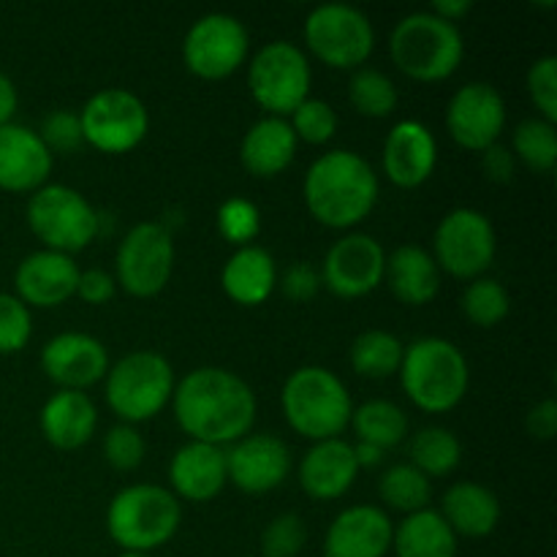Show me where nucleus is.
I'll use <instances>...</instances> for the list:
<instances>
[{"label": "nucleus", "mask_w": 557, "mask_h": 557, "mask_svg": "<svg viewBox=\"0 0 557 557\" xmlns=\"http://www.w3.org/2000/svg\"><path fill=\"white\" fill-rule=\"evenodd\" d=\"M169 482H172L174 498L180 495L190 504L212 500L228 482L226 449L188 441L174 451L172 462H169Z\"/></svg>", "instance_id": "obj_23"}, {"label": "nucleus", "mask_w": 557, "mask_h": 557, "mask_svg": "<svg viewBox=\"0 0 557 557\" xmlns=\"http://www.w3.org/2000/svg\"><path fill=\"white\" fill-rule=\"evenodd\" d=\"M38 424L54 449L74 451L96 435L98 411L85 392L60 389L44 403Z\"/></svg>", "instance_id": "obj_25"}, {"label": "nucleus", "mask_w": 557, "mask_h": 557, "mask_svg": "<svg viewBox=\"0 0 557 557\" xmlns=\"http://www.w3.org/2000/svg\"><path fill=\"white\" fill-rule=\"evenodd\" d=\"M395 525L379 506H351L332 520L324 557H386Z\"/></svg>", "instance_id": "obj_22"}, {"label": "nucleus", "mask_w": 557, "mask_h": 557, "mask_svg": "<svg viewBox=\"0 0 557 557\" xmlns=\"http://www.w3.org/2000/svg\"><path fill=\"white\" fill-rule=\"evenodd\" d=\"M228 482L248 495L281 487L292 473V451L275 435H245L226 449Z\"/></svg>", "instance_id": "obj_17"}, {"label": "nucleus", "mask_w": 557, "mask_h": 557, "mask_svg": "<svg viewBox=\"0 0 557 557\" xmlns=\"http://www.w3.org/2000/svg\"><path fill=\"white\" fill-rule=\"evenodd\" d=\"M379 495L389 509L403 511V515H413V511L430 509V479L422 471L411 466V462H397V466L386 468L384 476L379 479Z\"/></svg>", "instance_id": "obj_34"}, {"label": "nucleus", "mask_w": 557, "mask_h": 557, "mask_svg": "<svg viewBox=\"0 0 557 557\" xmlns=\"http://www.w3.org/2000/svg\"><path fill=\"white\" fill-rule=\"evenodd\" d=\"M107 403L123 424L156 419L172 403L174 370L156 351H134L107 370Z\"/></svg>", "instance_id": "obj_7"}, {"label": "nucleus", "mask_w": 557, "mask_h": 557, "mask_svg": "<svg viewBox=\"0 0 557 557\" xmlns=\"http://www.w3.org/2000/svg\"><path fill=\"white\" fill-rule=\"evenodd\" d=\"M411 466L424 476H449L462 460V446L457 435L446 428H424L408 444Z\"/></svg>", "instance_id": "obj_33"}, {"label": "nucleus", "mask_w": 557, "mask_h": 557, "mask_svg": "<svg viewBox=\"0 0 557 557\" xmlns=\"http://www.w3.org/2000/svg\"><path fill=\"white\" fill-rule=\"evenodd\" d=\"M305 205L326 228H354L379 201V174L354 150H330L305 174Z\"/></svg>", "instance_id": "obj_2"}, {"label": "nucleus", "mask_w": 557, "mask_h": 557, "mask_svg": "<svg viewBox=\"0 0 557 557\" xmlns=\"http://www.w3.org/2000/svg\"><path fill=\"white\" fill-rule=\"evenodd\" d=\"M348 98L351 107L364 117H389L397 109V87L386 74L375 69H357L348 85Z\"/></svg>", "instance_id": "obj_36"}, {"label": "nucleus", "mask_w": 557, "mask_h": 557, "mask_svg": "<svg viewBox=\"0 0 557 557\" xmlns=\"http://www.w3.org/2000/svg\"><path fill=\"white\" fill-rule=\"evenodd\" d=\"M438 163L433 131L419 120H400L384 139V174L397 188H419Z\"/></svg>", "instance_id": "obj_21"}, {"label": "nucleus", "mask_w": 557, "mask_h": 557, "mask_svg": "<svg viewBox=\"0 0 557 557\" xmlns=\"http://www.w3.org/2000/svg\"><path fill=\"white\" fill-rule=\"evenodd\" d=\"M117 292V281L114 275L103 270H85L79 272V283H76V297L87 305H107Z\"/></svg>", "instance_id": "obj_46"}, {"label": "nucleus", "mask_w": 557, "mask_h": 557, "mask_svg": "<svg viewBox=\"0 0 557 557\" xmlns=\"http://www.w3.org/2000/svg\"><path fill=\"white\" fill-rule=\"evenodd\" d=\"M408 400L424 413H446L460 406L471 384L468 359L446 337H419L403 351L397 370Z\"/></svg>", "instance_id": "obj_3"}, {"label": "nucleus", "mask_w": 557, "mask_h": 557, "mask_svg": "<svg viewBox=\"0 0 557 557\" xmlns=\"http://www.w3.org/2000/svg\"><path fill=\"white\" fill-rule=\"evenodd\" d=\"M85 145L107 156H123L136 150L150 131V114L136 92L123 87H107L87 98L79 112Z\"/></svg>", "instance_id": "obj_12"}, {"label": "nucleus", "mask_w": 557, "mask_h": 557, "mask_svg": "<svg viewBox=\"0 0 557 557\" xmlns=\"http://www.w3.org/2000/svg\"><path fill=\"white\" fill-rule=\"evenodd\" d=\"M16 103H20V96H16L14 82L0 71V125L11 123V117L16 112Z\"/></svg>", "instance_id": "obj_49"}, {"label": "nucleus", "mask_w": 557, "mask_h": 557, "mask_svg": "<svg viewBox=\"0 0 557 557\" xmlns=\"http://www.w3.org/2000/svg\"><path fill=\"white\" fill-rule=\"evenodd\" d=\"M498 239L493 221L471 207H457L441 218L433 237V259L438 270L460 281H476L493 267Z\"/></svg>", "instance_id": "obj_11"}, {"label": "nucleus", "mask_w": 557, "mask_h": 557, "mask_svg": "<svg viewBox=\"0 0 557 557\" xmlns=\"http://www.w3.org/2000/svg\"><path fill=\"white\" fill-rule=\"evenodd\" d=\"M33 335V315L22 299L0 292V354H16Z\"/></svg>", "instance_id": "obj_41"}, {"label": "nucleus", "mask_w": 557, "mask_h": 557, "mask_svg": "<svg viewBox=\"0 0 557 557\" xmlns=\"http://www.w3.org/2000/svg\"><path fill=\"white\" fill-rule=\"evenodd\" d=\"M482 169L490 183H511V177H515V156H511L509 147L493 145L482 152Z\"/></svg>", "instance_id": "obj_48"}, {"label": "nucleus", "mask_w": 557, "mask_h": 557, "mask_svg": "<svg viewBox=\"0 0 557 557\" xmlns=\"http://www.w3.org/2000/svg\"><path fill=\"white\" fill-rule=\"evenodd\" d=\"M250 38L243 22L223 11L199 16L183 41L185 69L199 79H226L248 60Z\"/></svg>", "instance_id": "obj_14"}, {"label": "nucleus", "mask_w": 557, "mask_h": 557, "mask_svg": "<svg viewBox=\"0 0 557 557\" xmlns=\"http://www.w3.org/2000/svg\"><path fill=\"white\" fill-rule=\"evenodd\" d=\"M525 428H528V433H531L536 441H553L555 438V433H557V403L553 400V397L536 403V406L528 411Z\"/></svg>", "instance_id": "obj_47"}, {"label": "nucleus", "mask_w": 557, "mask_h": 557, "mask_svg": "<svg viewBox=\"0 0 557 557\" xmlns=\"http://www.w3.org/2000/svg\"><path fill=\"white\" fill-rule=\"evenodd\" d=\"M259 207L250 199H245V196H232V199H226L218 207V232H221V237L228 245H237V248L253 245V239L259 237Z\"/></svg>", "instance_id": "obj_38"}, {"label": "nucleus", "mask_w": 557, "mask_h": 557, "mask_svg": "<svg viewBox=\"0 0 557 557\" xmlns=\"http://www.w3.org/2000/svg\"><path fill=\"white\" fill-rule=\"evenodd\" d=\"M438 515L455 531V536L484 539L498 528L500 500L484 484L457 482L444 493Z\"/></svg>", "instance_id": "obj_28"}, {"label": "nucleus", "mask_w": 557, "mask_h": 557, "mask_svg": "<svg viewBox=\"0 0 557 557\" xmlns=\"http://www.w3.org/2000/svg\"><path fill=\"white\" fill-rule=\"evenodd\" d=\"M308 49L330 69H362L373 54L375 30L368 14L348 3H321L305 20Z\"/></svg>", "instance_id": "obj_10"}, {"label": "nucleus", "mask_w": 557, "mask_h": 557, "mask_svg": "<svg viewBox=\"0 0 557 557\" xmlns=\"http://www.w3.org/2000/svg\"><path fill=\"white\" fill-rule=\"evenodd\" d=\"M288 117L297 141L302 139L308 145H326L337 131V112L321 98H305Z\"/></svg>", "instance_id": "obj_39"}, {"label": "nucleus", "mask_w": 557, "mask_h": 557, "mask_svg": "<svg viewBox=\"0 0 557 557\" xmlns=\"http://www.w3.org/2000/svg\"><path fill=\"white\" fill-rule=\"evenodd\" d=\"M528 96L539 109L542 120L557 123V58L544 54L528 69Z\"/></svg>", "instance_id": "obj_43"}, {"label": "nucleus", "mask_w": 557, "mask_h": 557, "mask_svg": "<svg viewBox=\"0 0 557 557\" xmlns=\"http://www.w3.org/2000/svg\"><path fill=\"white\" fill-rule=\"evenodd\" d=\"M446 128L457 145L471 152L498 145L506 128L504 96L487 82L462 85L446 107Z\"/></svg>", "instance_id": "obj_16"}, {"label": "nucleus", "mask_w": 557, "mask_h": 557, "mask_svg": "<svg viewBox=\"0 0 557 557\" xmlns=\"http://www.w3.org/2000/svg\"><path fill=\"white\" fill-rule=\"evenodd\" d=\"M351 446H354V457H357L359 468H375L381 466V460H384V449H379V446L362 444V441H357V444Z\"/></svg>", "instance_id": "obj_51"}, {"label": "nucleus", "mask_w": 557, "mask_h": 557, "mask_svg": "<svg viewBox=\"0 0 557 557\" xmlns=\"http://www.w3.org/2000/svg\"><path fill=\"white\" fill-rule=\"evenodd\" d=\"M395 557H457V536L435 509L406 515L392 533Z\"/></svg>", "instance_id": "obj_30"}, {"label": "nucleus", "mask_w": 557, "mask_h": 557, "mask_svg": "<svg viewBox=\"0 0 557 557\" xmlns=\"http://www.w3.org/2000/svg\"><path fill=\"white\" fill-rule=\"evenodd\" d=\"M528 169L539 174L553 172L557 163V131L555 123L542 117L522 120L515 128V152Z\"/></svg>", "instance_id": "obj_35"}, {"label": "nucleus", "mask_w": 557, "mask_h": 557, "mask_svg": "<svg viewBox=\"0 0 557 557\" xmlns=\"http://www.w3.org/2000/svg\"><path fill=\"white\" fill-rule=\"evenodd\" d=\"M174 243L161 223H136L117 245L114 256V281L131 297H156L172 281Z\"/></svg>", "instance_id": "obj_13"}, {"label": "nucleus", "mask_w": 557, "mask_h": 557, "mask_svg": "<svg viewBox=\"0 0 557 557\" xmlns=\"http://www.w3.org/2000/svg\"><path fill=\"white\" fill-rule=\"evenodd\" d=\"M221 286L226 297L243 308L264 305L277 286L275 259L270 250L259 248V245L237 248L223 264Z\"/></svg>", "instance_id": "obj_27"}, {"label": "nucleus", "mask_w": 557, "mask_h": 557, "mask_svg": "<svg viewBox=\"0 0 557 557\" xmlns=\"http://www.w3.org/2000/svg\"><path fill=\"white\" fill-rule=\"evenodd\" d=\"M509 292L504 288V283L493 281V277H476L462 292V313L471 324L484 326V330L498 326L509 315Z\"/></svg>", "instance_id": "obj_37"}, {"label": "nucleus", "mask_w": 557, "mask_h": 557, "mask_svg": "<svg viewBox=\"0 0 557 557\" xmlns=\"http://www.w3.org/2000/svg\"><path fill=\"white\" fill-rule=\"evenodd\" d=\"M117 557H150V555H145V553H120Z\"/></svg>", "instance_id": "obj_52"}, {"label": "nucleus", "mask_w": 557, "mask_h": 557, "mask_svg": "<svg viewBox=\"0 0 557 557\" xmlns=\"http://www.w3.org/2000/svg\"><path fill=\"white\" fill-rule=\"evenodd\" d=\"M41 141L47 145V150L58 152V156H69L76 152L85 145V136H82L79 114L71 112V109H54L44 117L41 131H38Z\"/></svg>", "instance_id": "obj_44"}, {"label": "nucleus", "mask_w": 557, "mask_h": 557, "mask_svg": "<svg viewBox=\"0 0 557 557\" xmlns=\"http://www.w3.org/2000/svg\"><path fill=\"white\" fill-rule=\"evenodd\" d=\"M310 63L292 41L264 44L248 65V87L253 101L270 117H286L310 98Z\"/></svg>", "instance_id": "obj_9"}, {"label": "nucleus", "mask_w": 557, "mask_h": 557, "mask_svg": "<svg viewBox=\"0 0 557 557\" xmlns=\"http://www.w3.org/2000/svg\"><path fill=\"white\" fill-rule=\"evenodd\" d=\"M52 161L38 131L20 123L0 125V190L36 194L47 185Z\"/></svg>", "instance_id": "obj_19"}, {"label": "nucleus", "mask_w": 557, "mask_h": 557, "mask_svg": "<svg viewBox=\"0 0 557 557\" xmlns=\"http://www.w3.org/2000/svg\"><path fill=\"white\" fill-rule=\"evenodd\" d=\"M406 346L386 330H368L351 343V368L362 379H389L400 370Z\"/></svg>", "instance_id": "obj_32"}, {"label": "nucleus", "mask_w": 557, "mask_h": 557, "mask_svg": "<svg viewBox=\"0 0 557 557\" xmlns=\"http://www.w3.org/2000/svg\"><path fill=\"white\" fill-rule=\"evenodd\" d=\"M386 253L384 245L370 234H346L337 239L321 264V283L335 297L359 299L384 283Z\"/></svg>", "instance_id": "obj_15"}, {"label": "nucleus", "mask_w": 557, "mask_h": 557, "mask_svg": "<svg viewBox=\"0 0 557 557\" xmlns=\"http://www.w3.org/2000/svg\"><path fill=\"white\" fill-rule=\"evenodd\" d=\"M384 281L403 305L419 308V305L433 302L435 294H438L441 270L424 248L403 245L395 253L386 256Z\"/></svg>", "instance_id": "obj_29"}, {"label": "nucleus", "mask_w": 557, "mask_h": 557, "mask_svg": "<svg viewBox=\"0 0 557 557\" xmlns=\"http://www.w3.org/2000/svg\"><path fill=\"white\" fill-rule=\"evenodd\" d=\"M471 9H473L471 0H438V3H433V9L430 11H433L435 16H441V20L457 25V22H460Z\"/></svg>", "instance_id": "obj_50"}, {"label": "nucleus", "mask_w": 557, "mask_h": 557, "mask_svg": "<svg viewBox=\"0 0 557 557\" xmlns=\"http://www.w3.org/2000/svg\"><path fill=\"white\" fill-rule=\"evenodd\" d=\"M281 406L288 428L315 444L341 438L354 411L346 384L319 364H308L288 375L281 392Z\"/></svg>", "instance_id": "obj_4"}, {"label": "nucleus", "mask_w": 557, "mask_h": 557, "mask_svg": "<svg viewBox=\"0 0 557 557\" xmlns=\"http://www.w3.org/2000/svg\"><path fill=\"white\" fill-rule=\"evenodd\" d=\"M321 286V275L313 270L310 264H294L288 267L286 275H283L281 281V288L283 294H286L288 299H294V302H308V299L315 297V292H319Z\"/></svg>", "instance_id": "obj_45"}, {"label": "nucleus", "mask_w": 557, "mask_h": 557, "mask_svg": "<svg viewBox=\"0 0 557 557\" xmlns=\"http://www.w3.org/2000/svg\"><path fill=\"white\" fill-rule=\"evenodd\" d=\"M174 417L190 441L237 444L256 422V395L239 375L223 368H196L174 384Z\"/></svg>", "instance_id": "obj_1"}, {"label": "nucleus", "mask_w": 557, "mask_h": 557, "mask_svg": "<svg viewBox=\"0 0 557 557\" xmlns=\"http://www.w3.org/2000/svg\"><path fill=\"white\" fill-rule=\"evenodd\" d=\"M41 368L60 389L82 392L107 379L109 354L98 337L85 332H60L44 343Z\"/></svg>", "instance_id": "obj_18"}, {"label": "nucleus", "mask_w": 557, "mask_h": 557, "mask_svg": "<svg viewBox=\"0 0 557 557\" xmlns=\"http://www.w3.org/2000/svg\"><path fill=\"white\" fill-rule=\"evenodd\" d=\"M180 520V500L158 484H131L114 495L107 509V531L120 553L150 555L172 542Z\"/></svg>", "instance_id": "obj_6"}, {"label": "nucleus", "mask_w": 557, "mask_h": 557, "mask_svg": "<svg viewBox=\"0 0 557 557\" xmlns=\"http://www.w3.org/2000/svg\"><path fill=\"white\" fill-rule=\"evenodd\" d=\"M389 54L397 69L417 82H444L460 69L466 41L460 27L433 11L403 16L389 36Z\"/></svg>", "instance_id": "obj_5"}, {"label": "nucleus", "mask_w": 557, "mask_h": 557, "mask_svg": "<svg viewBox=\"0 0 557 557\" xmlns=\"http://www.w3.org/2000/svg\"><path fill=\"white\" fill-rule=\"evenodd\" d=\"M357 457L348 441H319L299 462V484L313 500H337L357 482Z\"/></svg>", "instance_id": "obj_24"}, {"label": "nucleus", "mask_w": 557, "mask_h": 557, "mask_svg": "<svg viewBox=\"0 0 557 557\" xmlns=\"http://www.w3.org/2000/svg\"><path fill=\"white\" fill-rule=\"evenodd\" d=\"M27 226L54 253L85 250L101 228L96 207L69 185H44L27 199Z\"/></svg>", "instance_id": "obj_8"}, {"label": "nucleus", "mask_w": 557, "mask_h": 557, "mask_svg": "<svg viewBox=\"0 0 557 557\" xmlns=\"http://www.w3.org/2000/svg\"><path fill=\"white\" fill-rule=\"evenodd\" d=\"M145 438H141V433L134 424H114L107 433V438H103V457H107V462L114 471H136L141 460H145Z\"/></svg>", "instance_id": "obj_42"}, {"label": "nucleus", "mask_w": 557, "mask_h": 557, "mask_svg": "<svg viewBox=\"0 0 557 557\" xmlns=\"http://www.w3.org/2000/svg\"><path fill=\"white\" fill-rule=\"evenodd\" d=\"M357 433V441L373 444L379 449H395L408 435V417L392 400H368L351 411L348 422Z\"/></svg>", "instance_id": "obj_31"}, {"label": "nucleus", "mask_w": 557, "mask_h": 557, "mask_svg": "<svg viewBox=\"0 0 557 557\" xmlns=\"http://www.w3.org/2000/svg\"><path fill=\"white\" fill-rule=\"evenodd\" d=\"M294 156H297V136H294L292 125L286 117H261L248 128L239 145V161H243L245 172L253 177L270 180L277 177L292 166Z\"/></svg>", "instance_id": "obj_26"}, {"label": "nucleus", "mask_w": 557, "mask_h": 557, "mask_svg": "<svg viewBox=\"0 0 557 557\" xmlns=\"http://www.w3.org/2000/svg\"><path fill=\"white\" fill-rule=\"evenodd\" d=\"M79 267L71 256L54 250H36L25 256L14 272L16 299L27 308H58L76 294Z\"/></svg>", "instance_id": "obj_20"}, {"label": "nucleus", "mask_w": 557, "mask_h": 557, "mask_svg": "<svg viewBox=\"0 0 557 557\" xmlns=\"http://www.w3.org/2000/svg\"><path fill=\"white\" fill-rule=\"evenodd\" d=\"M305 544H308V528L297 515H277L261 533L264 557H297Z\"/></svg>", "instance_id": "obj_40"}]
</instances>
